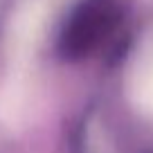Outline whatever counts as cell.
Instances as JSON below:
<instances>
[{
    "label": "cell",
    "instance_id": "6da1fadb",
    "mask_svg": "<svg viewBox=\"0 0 153 153\" xmlns=\"http://www.w3.org/2000/svg\"><path fill=\"white\" fill-rule=\"evenodd\" d=\"M45 16H48V2L45 0H25L16 9L9 27V56L11 68H16L11 81H25V65L29 63L38 36L43 32Z\"/></svg>",
    "mask_w": 153,
    "mask_h": 153
},
{
    "label": "cell",
    "instance_id": "7a4b0ae2",
    "mask_svg": "<svg viewBox=\"0 0 153 153\" xmlns=\"http://www.w3.org/2000/svg\"><path fill=\"white\" fill-rule=\"evenodd\" d=\"M126 92L137 113L153 120V34L137 45L126 76Z\"/></svg>",
    "mask_w": 153,
    "mask_h": 153
}]
</instances>
